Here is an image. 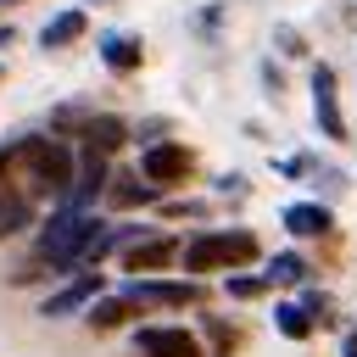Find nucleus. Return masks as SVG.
Here are the masks:
<instances>
[{"instance_id": "7", "label": "nucleus", "mask_w": 357, "mask_h": 357, "mask_svg": "<svg viewBox=\"0 0 357 357\" xmlns=\"http://www.w3.org/2000/svg\"><path fill=\"white\" fill-rule=\"evenodd\" d=\"M173 257H178V240H173V234H151V240L123 245V268H128V273H156V268H167Z\"/></svg>"}, {"instance_id": "4", "label": "nucleus", "mask_w": 357, "mask_h": 357, "mask_svg": "<svg viewBox=\"0 0 357 357\" xmlns=\"http://www.w3.org/2000/svg\"><path fill=\"white\" fill-rule=\"evenodd\" d=\"M123 296H128L134 307H195V301H201V290H195L190 279H134Z\"/></svg>"}, {"instance_id": "15", "label": "nucleus", "mask_w": 357, "mask_h": 357, "mask_svg": "<svg viewBox=\"0 0 357 357\" xmlns=\"http://www.w3.org/2000/svg\"><path fill=\"white\" fill-rule=\"evenodd\" d=\"M273 324H279V335H284V340H307L318 318L307 312V301H284V307L273 312Z\"/></svg>"}, {"instance_id": "2", "label": "nucleus", "mask_w": 357, "mask_h": 357, "mask_svg": "<svg viewBox=\"0 0 357 357\" xmlns=\"http://www.w3.org/2000/svg\"><path fill=\"white\" fill-rule=\"evenodd\" d=\"M184 273H218V268H240L257 257V234L251 229H218V234H195L184 251Z\"/></svg>"}, {"instance_id": "12", "label": "nucleus", "mask_w": 357, "mask_h": 357, "mask_svg": "<svg viewBox=\"0 0 357 357\" xmlns=\"http://www.w3.org/2000/svg\"><path fill=\"white\" fill-rule=\"evenodd\" d=\"M139 56H145V45H139L134 33H106V39H100V61H106L112 73H134Z\"/></svg>"}, {"instance_id": "8", "label": "nucleus", "mask_w": 357, "mask_h": 357, "mask_svg": "<svg viewBox=\"0 0 357 357\" xmlns=\"http://www.w3.org/2000/svg\"><path fill=\"white\" fill-rule=\"evenodd\" d=\"M100 296V273H78L73 284H61L56 296H45V318H67V312H78V307H89Z\"/></svg>"}, {"instance_id": "18", "label": "nucleus", "mask_w": 357, "mask_h": 357, "mask_svg": "<svg viewBox=\"0 0 357 357\" xmlns=\"http://www.w3.org/2000/svg\"><path fill=\"white\" fill-rule=\"evenodd\" d=\"M279 50H284V56H301V50H307V39H301V33H290V28H279Z\"/></svg>"}, {"instance_id": "17", "label": "nucleus", "mask_w": 357, "mask_h": 357, "mask_svg": "<svg viewBox=\"0 0 357 357\" xmlns=\"http://www.w3.org/2000/svg\"><path fill=\"white\" fill-rule=\"evenodd\" d=\"M262 290H268L262 273H229V296H234V301H257Z\"/></svg>"}, {"instance_id": "14", "label": "nucleus", "mask_w": 357, "mask_h": 357, "mask_svg": "<svg viewBox=\"0 0 357 357\" xmlns=\"http://www.w3.org/2000/svg\"><path fill=\"white\" fill-rule=\"evenodd\" d=\"M134 318V301L128 296H95L89 301V324L95 329H117V324H128Z\"/></svg>"}, {"instance_id": "13", "label": "nucleus", "mask_w": 357, "mask_h": 357, "mask_svg": "<svg viewBox=\"0 0 357 357\" xmlns=\"http://www.w3.org/2000/svg\"><path fill=\"white\" fill-rule=\"evenodd\" d=\"M84 28H89V17H84V11H61V17H50V22H45L39 45H45V50H61V45H73Z\"/></svg>"}, {"instance_id": "1", "label": "nucleus", "mask_w": 357, "mask_h": 357, "mask_svg": "<svg viewBox=\"0 0 357 357\" xmlns=\"http://www.w3.org/2000/svg\"><path fill=\"white\" fill-rule=\"evenodd\" d=\"M11 162L28 173V190H39V195H67L73 173H78V156L61 139H17Z\"/></svg>"}, {"instance_id": "10", "label": "nucleus", "mask_w": 357, "mask_h": 357, "mask_svg": "<svg viewBox=\"0 0 357 357\" xmlns=\"http://www.w3.org/2000/svg\"><path fill=\"white\" fill-rule=\"evenodd\" d=\"M284 229L301 234V240H318V234L335 229V218H329V206H318V201H296V206H284Z\"/></svg>"}, {"instance_id": "9", "label": "nucleus", "mask_w": 357, "mask_h": 357, "mask_svg": "<svg viewBox=\"0 0 357 357\" xmlns=\"http://www.w3.org/2000/svg\"><path fill=\"white\" fill-rule=\"evenodd\" d=\"M78 139H84V151L112 156V151L128 139V123H123V117H78Z\"/></svg>"}, {"instance_id": "5", "label": "nucleus", "mask_w": 357, "mask_h": 357, "mask_svg": "<svg viewBox=\"0 0 357 357\" xmlns=\"http://www.w3.org/2000/svg\"><path fill=\"white\" fill-rule=\"evenodd\" d=\"M134 346L145 357H201V340L190 329H173V324H145L134 329Z\"/></svg>"}, {"instance_id": "11", "label": "nucleus", "mask_w": 357, "mask_h": 357, "mask_svg": "<svg viewBox=\"0 0 357 357\" xmlns=\"http://www.w3.org/2000/svg\"><path fill=\"white\" fill-rule=\"evenodd\" d=\"M156 195H162V190L145 184L139 173H112V178H106V201H112V206H145V201H156Z\"/></svg>"}, {"instance_id": "20", "label": "nucleus", "mask_w": 357, "mask_h": 357, "mask_svg": "<svg viewBox=\"0 0 357 357\" xmlns=\"http://www.w3.org/2000/svg\"><path fill=\"white\" fill-rule=\"evenodd\" d=\"M0 6H11V0H0Z\"/></svg>"}, {"instance_id": "19", "label": "nucleus", "mask_w": 357, "mask_h": 357, "mask_svg": "<svg viewBox=\"0 0 357 357\" xmlns=\"http://www.w3.org/2000/svg\"><path fill=\"white\" fill-rule=\"evenodd\" d=\"M346 357H357V329H351V335H346Z\"/></svg>"}, {"instance_id": "3", "label": "nucleus", "mask_w": 357, "mask_h": 357, "mask_svg": "<svg viewBox=\"0 0 357 357\" xmlns=\"http://www.w3.org/2000/svg\"><path fill=\"white\" fill-rule=\"evenodd\" d=\"M139 178L145 184H184L190 178V151L184 145H173V139H162V145H151L145 156H139Z\"/></svg>"}, {"instance_id": "16", "label": "nucleus", "mask_w": 357, "mask_h": 357, "mask_svg": "<svg viewBox=\"0 0 357 357\" xmlns=\"http://www.w3.org/2000/svg\"><path fill=\"white\" fill-rule=\"evenodd\" d=\"M262 279H268V284H301V279H307V262H301L296 251H279V257L268 262Z\"/></svg>"}, {"instance_id": "6", "label": "nucleus", "mask_w": 357, "mask_h": 357, "mask_svg": "<svg viewBox=\"0 0 357 357\" xmlns=\"http://www.w3.org/2000/svg\"><path fill=\"white\" fill-rule=\"evenodd\" d=\"M312 117L324 128V139H346V117H340V100H335V67H312Z\"/></svg>"}, {"instance_id": "21", "label": "nucleus", "mask_w": 357, "mask_h": 357, "mask_svg": "<svg viewBox=\"0 0 357 357\" xmlns=\"http://www.w3.org/2000/svg\"><path fill=\"white\" fill-rule=\"evenodd\" d=\"M89 6H95V0H89Z\"/></svg>"}]
</instances>
